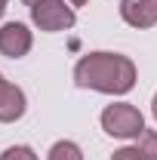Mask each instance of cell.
Returning <instances> with one entry per match:
<instances>
[{
    "label": "cell",
    "mask_w": 157,
    "mask_h": 160,
    "mask_svg": "<svg viewBox=\"0 0 157 160\" xmlns=\"http://www.w3.org/2000/svg\"><path fill=\"white\" fill-rule=\"evenodd\" d=\"M111 160H142V157H139V148H120V151H114Z\"/></svg>",
    "instance_id": "cell-10"
},
{
    "label": "cell",
    "mask_w": 157,
    "mask_h": 160,
    "mask_svg": "<svg viewBox=\"0 0 157 160\" xmlns=\"http://www.w3.org/2000/svg\"><path fill=\"white\" fill-rule=\"evenodd\" d=\"M120 16L133 28L157 25V0H120Z\"/></svg>",
    "instance_id": "cell-5"
},
{
    "label": "cell",
    "mask_w": 157,
    "mask_h": 160,
    "mask_svg": "<svg viewBox=\"0 0 157 160\" xmlns=\"http://www.w3.org/2000/svg\"><path fill=\"white\" fill-rule=\"evenodd\" d=\"M0 160H37V154L28 148V145H13V148H6Z\"/></svg>",
    "instance_id": "cell-9"
},
{
    "label": "cell",
    "mask_w": 157,
    "mask_h": 160,
    "mask_svg": "<svg viewBox=\"0 0 157 160\" xmlns=\"http://www.w3.org/2000/svg\"><path fill=\"white\" fill-rule=\"evenodd\" d=\"M74 80L83 89L123 96L136 86V65L120 52H86L74 65Z\"/></svg>",
    "instance_id": "cell-1"
},
{
    "label": "cell",
    "mask_w": 157,
    "mask_h": 160,
    "mask_svg": "<svg viewBox=\"0 0 157 160\" xmlns=\"http://www.w3.org/2000/svg\"><path fill=\"white\" fill-rule=\"evenodd\" d=\"M151 111H154V120H157V96H154V102H151Z\"/></svg>",
    "instance_id": "cell-11"
},
{
    "label": "cell",
    "mask_w": 157,
    "mask_h": 160,
    "mask_svg": "<svg viewBox=\"0 0 157 160\" xmlns=\"http://www.w3.org/2000/svg\"><path fill=\"white\" fill-rule=\"evenodd\" d=\"M31 49V31L22 22H6L0 28V52L9 59H22Z\"/></svg>",
    "instance_id": "cell-4"
},
{
    "label": "cell",
    "mask_w": 157,
    "mask_h": 160,
    "mask_svg": "<svg viewBox=\"0 0 157 160\" xmlns=\"http://www.w3.org/2000/svg\"><path fill=\"white\" fill-rule=\"evenodd\" d=\"M6 3H9V0H0V16L6 12Z\"/></svg>",
    "instance_id": "cell-12"
},
{
    "label": "cell",
    "mask_w": 157,
    "mask_h": 160,
    "mask_svg": "<svg viewBox=\"0 0 157 160\" xmlns=\"http://www.w3.org/2000/svg\"><path fill=\"white\" fill-rule=\"evenodd\" d=\"M25 114V92L19 86L6 83L0 74V123H13Z\"/></svg>",
    "instance_id": "cell-6"
},
{
    "label": "cell",
    "mask_w": 157,
    "mask_h": 160,
    "mask_svg": "<svg viewBox=\"0 0 157 160\" xmlns=\"http://www.w3.org/2000/svg\"><path fill=\"white\" fill-rule=\"evenodd\" d=\"M22 3H28V6H34V3H37V0H22Z\"/></svg>",
    "instance_id": "cell-14"
},
{
    "label": "cell",
    "mask_w": 157,
    "mask_h": 160,
    "mask_svg": "<svg viewBox=\"0 0 157 160\" xmlns=\"http://www.w3.org/2000/svg\"><path fill=\"white\" fill-rule=\"evenodd\" d=\"M102 129L114 139H139L145 132V117L139 114V108L117 102V105H108L102 111Z\"/></svg>",
    "instance_id": "cell-2"
},
{
    "label": "cell",
    "mask_w": 157,
    "mask_h": 160,
    "mask_svg": "<svg viewBox=\"0 0 157 160\" xmlns=\"http://www.w3.org/2000/svg\"><path fill=\"white\" fill-rule=\"evenodd\" d=\"M46 160H83V151H80L74 142H56L49 148V157Z\"/></svg>",
    "instance_id": "cell-7"
},
{
    "label": "cell",
    "mask_w": 157,
    "mask_h": 160,
    "mask_svg": "<svg viewBox=\"0 0 157 160\" xmlns=\"http://www.w3.org/2000/svg\"><path fill=\"white\" fill-rule=\"evenodd\" d=\"M31 22L37 25L40 31H68V28H74V9L71 6H65V0H37L34 6H31Z\"/></svg>",
    "instance_id": "cell-3"
},
{
    "label": "cell",
    "mask_w": 157,
    "mask_h": 160,
    "mask_svg": "<svg viewBox=\"0 0 157 160\" xmlns=\"http://www.w3.org/2000/svg\"><path fill=\"white\" fill-rule=\"evenodd\" d=\"M139 157L142 160H157V132L154 129H145L139 136Z\"/></svg>",
    "instance_id": "cell-8"
},
{
    "label": "cell",
    "mask_w": 157,
    "mask_h": 160,
    "mask_svg": "<svg viewBox=\"0 0 157 160\" xmlns=\"http://www.w3.org/2000/svg\"><path fill=\"white\" fill-rule=\"evenodd\" d=\"M71 3H74V6H83V3H89V0H71Z\"/></svg>",
    "instance_id": "cell-13"
}]
</instances>
